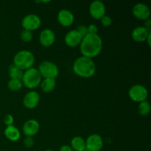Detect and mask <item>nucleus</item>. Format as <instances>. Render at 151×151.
<instances>
[{
	"mask_svg": "<svg viewBox=\"0 0 151 151\" xmlns=\"http://www.w3.org/2000/svg\"><path fill=\"white\" fill-rule=\"evenodd\" d=\"M103 49V41L98 34H88L83 37L80 44V51L84 57L93 58L101 52Z\"/></svg>",
	"mask_w": 151,
	"mask_h": 151,
	"instance_id": "nucleus-1",
	"label": "nucleus"
},
{
	"mask_svg": "<svg viewBox=\"0 0 151 151\" xmlns=\"http://www.w3.org/2000/svg\"><path fill=\"white\" fill-rule=\"evenodd\" d=\"M72 69L78 76L83 78H89L95 74L96 66L92 59L81 56L75 60Z\"/></svg>",
	"mask_w": 151,
	"mask_h": 151,
	"instance_id": "nucleus-2",
	"label": "nucleus"
},
{
	"mask_svg": "<svg viewBox=\"0 0 151 151\" xmlns=\"http://www.w3.org/2000/svg\"><path fill=\"white\" fill-rule=\"evenodd\" d=\"M35 63L33 53L28 50H22L16 53L13 58V64L22 71L32 67Z\"/></svg>",
	"mask_w": 151,
	"mask_h": 151,
	"instance_id": "nucleus-3",
	"label": "nucleus"
},
{
	"mask_svg": "<svg viewBox=\"0 0 151 151\" xmlns=\"http://www.w3.org/2000/svg\"><path fill=\"white\" fill-rule=\"evenodd\" d=\"M41 78L39 71L32 67L24 72L22 82L25 87L29 89H33L41 84Z\"/></svg>",
	"mask_w": 151,
	"mask_h": 151,
	"instance_id": "nucleus-4",
	"label": "nucleus"
},
{
	"mask_svg": "<svg viewBox=\"0 0 151 151\" xmlns=\"http://www.w3.org/2000/svg\"><path fill=\"white\" fill-rule=\"evenodd\" d=\"M38 70L39 71L41 78H44V79L45 78L56 79L59 75V69L57 65L49 60H44L41 62Z\"/></svg>",
	"mask_w": 151,
	"mask_h": 151,
	"instance_id": "nucleus-5",
	"label": "nucleus"
},
{
	"mask_svg": "<svg viewBox=\"0 0 151 151\" xmlns=\"http://www.w3.org/2000/svg\"><path fill=\"white\" fill-rule=\"evenodd\" d=\"M128 95L131 100L136 103H140L147 100L148 91L144 86L137 84L130 88L128 91Z\"/></svg>",
	"mask_w": 151,
	"mask_h": 151,
	"instance_id": "nucleus-6",
	"label": "nucleus"
},
{
	"mask_svg": "<svg viewBox=\"0 0 151 151\" xmlns=\"http://www.w3.org/2000/svg\"><path fill=\"white\" fill-rule=\"evenodd\" d=\"M41 24V19L35 14H28L22 20V26L25 30H36L40 27Z\"/></svg>",
	"mask_w": 151,
	"mask_h": 151,
	"instance_id": "nucleus-7",
	"label": "nucleus"
},
{
	"mask_svg": "<svg viewBox=\"0 0 151 151\" xmlns=\"http://www.w3.org/2000/svg\"><path fill=\"white\" fill-rule=\"evenodd\" d=\"M103 147V141L99 134L88 136L86 141V150L88 151H100Z\"/></svg>",
	"mask_w": 151,
	"mask_h": 151,
	"instance_id": "nucleus-8",
	"label": "nucleus"
},
{
	"mask_svg": "<svg viewBox=\"0 0 151 151\" xmlns=\"http://www.w3.org/2000/svg\"><path fill=\"white\" fill-rule=\"evenodd\" d=\"M89 13L94 19H101L106 15V6L103 1L95 0L89 6Z\"/></svg>",
	"mask_w": 151,
	"mask_h": 151,
	"instance_id": "nucleus-9",
	"label": "nucleus"
},
{
	"mask_svg": "<svg viewBox=\"0 0 151 151\" xmlns=\"http://www.w3.org/2000/svg\"><path fill=\"white\" fill-rule=\"evenodd\" d=\"M134 16L139 20L146 21L150 16V10L147 4L144 3H137L134 6L132 10Z\"/></svg>",
	"mask_w": 151,
	"mask_h": 151,
	"instance_id": "nucleus-10",
	"label": "nucleus"
},
{
	"mask_svg": "<svg viewBox=\"0 0 151 151\" xmlns=\"http://www.w3.org/2000/svg\"><path fill=\"white\" fill-rule=\"evenodd\" d=\"M40 102V96L38 92L30 91L27 93L23 99V105L28 109H33L37 107Z\"/></svg>",
	"mask_w": 151,
	"mask_h": 151,
	"instance_id": "nucleus-11",
	"label": "nucleus"
},
{
	"mask_svg": "<svg viewBox=\"0 0 151 151\" xmlns=\"http://www.w3.org/2000/svg\"><path fill=\"white\" fill-rule=\"evenodd\" d=\"M57 19L61 26L67 27H70L74 23L75 16L70 10L63 9L58 13Z\"/></svg>",
	"mask_w": 151,
	"mask_h": 151,
	"instance_id": "nucleus-12",
	"label": "nucleus"
},
{
	"mask_svg": "<svg viewBox=\"0 0 151 151\" xmlns=\"http://www.w3.org/2000/svg\"><path fill=\"white\" fill-rule=\"evenodd\" d=\"M40 125L39 122L35 119H29L24 122L22 128L24 134L26 137H32L33 136L36 135L39 131Z\"/></svg>",
	"mask_w": 151,
	"mask_h": 151,
	"instance_id": "nucleus-13",
	"label": "nucleus"
},
{
	"mask_svg": "<svg viewBox=\"0 0 151 151\" xmlns=\"http://www.w3.org/2000/svg\"><path fill=\"white\" fill-rule=\"evenodd\" d=\"M39 41L44 47H50L55 41V32L50 29H45L42 30L39 35Z\"/></svg>",
	"mask_w": 151,
	"mask_h": 151,
	"instance_id": "nucleus-14",
	"label": "nucleus"
},
{
	"mask_svg": "<svg viewBox=\"0 0 151 151\" xmlns=\"http://www.w3.org/2000/svg\"><path fill=\"white\" fill-rule=\"evenodd\" d=\"M82 39L83 37L81 36V34L76 29H73V30L69 31L66 34L64 41L68 47H75L81 44Z\"/></svg>",
	"mask_w": 151,
	"mask_h": 151,
	"instance_id": "nucleus-15",
	"label": "nucleus"
},
{
	"mask_svg": "<svg viewBox=\"0 0 151 151\" xmlns=\"http://www.w3.org/2000/svg\"><path fill=\"white\" fill-rule=\"evenodd\" d=\"M150 33V31L147 30L144 27H137L134 28V30L132 31L131 36H132L134 41L142 43L146 41L147 37Z\"/></svg>",
	"mask_w": 151,
	"mask_h": 151,
	"instance_id": "nucleus-16",
	"label": "nucleus"
},
{
	"mask_svg": "<svg viewBox=\"0 0 151 151\" xmlns=\"http://www.w3.org/2000/svg\"><path fill=\"white\" fill-rule=\"evenodd\" d=\"M4 136L7 139L12 142H16L20 139L21 134L19 130L14 125H9L7 126L4 131Z\"/></svg>",
	"mask_w": 151,
	"mask_h": 151,
	"instance_id": "nucleus-17",
	"label": "nucleus"
},
{
	"mask_svg": "<svg viewBox=\"0 0 151 151\" xmlns=\"http://www.w3.org/2000/svg\"><path fill=\"white\" fill-rule=\"evenodd\" d=\"M70 147L73 151H83L86 150V140L81 137H75L71 141Z\"/></svg>",
	"mask_w": 151,
	"mask_h": 151,
	"instance_id": "nucleus-18",
	"label": "nucleus"
},
{
	"mask_svg": "<svg viewBox=\"0 0 151 151\" xmlns=\"http://www.w3.org/2000/svg\"><path fill=\"white\" fill-rule=\"evenodd\" d=\"M41 88L44 92L50 93L55 89L56 86L55 79L51 78H45L41 82Z\"/></svg>",
	"mask_w": 151,
	"mask_h": 151,
	"instance_id": "nucleus-19",
	"label": "nucleus"
},
{
	"mask_svg": "<svg viewBox=\"0 0 151 151\" xmlns=\"http://www.w3.org/2000/svg\"><path fill=\"white\" fill-rule=\"evenodd\" d=\"M24 72L18 68L17 66H15L13 63L10 65L8 68V75L9 78L13 80H19L22 81V77H23Z\"/></svg>",
	"mask_w": 151,
	"mask_h": 151,
	"instance_id": "nucleus-20",
	"label": "nucleus"
},
{
	"mask_svg": "<svg viewBox=\"0 0 151 151\" xmlns=\"http://www.w3.org/2000/svg\"><path fill=\"white\" fill-rule=\"evenodd\" d=\"M22 86H23V83H22V81H19V80L10 79L7 83V87L10 91H19L22 88Z\"/></svg>",
	"mask_w": 151,
	"mask_h": 151,
	"instance_id": "nucleus-21",
	"label": "nucleus"
},
{
	"mask_svg": "<svg viewBox=\"0 0 151 151\" xmlns=\"http://www.w3.org/2000/svg\"><path fill=\"white\" fill-rule=\"evenodd\" d=\"M138 111L142 116H146L150 112V105L147 100L142 102L138 106Z\"/></svg>",
	"mask_w": 151,
	"mask_h": 151,
	"instance_id": "nucleus-22",
	"label": "nucleus"
},
{
	"mask_svg": "<svg viewBox=\"0 0 151 151\" xmlns=\"http://www.w3.org/2000/svg\"><path fill=\"white\" fill-rule=\"evenodd\" d=\"M20 38L24 42H29V41H31V40L32 39V32H31V31L24 29V30L21 32Z\"/></svg>",
	"mask_w": 151,
	"mask_h": 151,
	"instance_id": "nucleus-23",
	"label": "nucleus"
},
{
	"mask_svg": "<svg viewBox=\"0 0 151 151\" xmlns=\"http://www.w3.org/2000/svg\"><path fill=\"white\" fill-rule=\"evenodd\" d=\"M100 22H101L102 25L104 27H110L112 24V19L109 16H106V15H105L100 19Z\"/></svg>",
	"mask_w": 151,
	"mask_h": 151,
	"instance_id": "nucleus-24",
	"label": "nucleus"
},
{
	"mask_svg": "<svg viewBox=\"0 0 151 151\" xmlns=\"http://www.w3.org/2000/svg\"><path fill=\"white\" fill-rule=\"evenodd\" d=\"M76 30L81 34V35L83 38L88 34V28H87L86 26H84V25H80V26H78V27L76 28Z\"/></svg>",
	"mask_w": 151,
	"mask_h": 151,
	"instance_id": "nucleus-25",
	"label": "nucleus"
},
{
	"mask_svg": "<svg viewBox=\"0 0 151 151\" xmlns=\"http://www.w3.org/2000/svg\"><path fill=\"white\" fill-rule=\"evenodd\" d=\"M24 145L27 148H30L33 146L34 145V140L32 139V137H26V138L24 140Z\"/></svg>",
	"mask_w": 151,
	"mask_h": 151,
	"instance_id": "nucleus-26",
	"label": "nucleus"
},
{
	"mask_svg": "<svg viewBox=\"0 0 151 151\" xmlns=\"http://www.w3.org/2000/svg\"><path fill=\"white\" fill-rule=\"evenodd\" d=\"M13 122H14V119H13V116L11 114H7L4 117V122L7 126L13 125Z\"/></svg>",
	"mask_w": 151,
	"mask_h": 151,
	"instance_id": "nucleus-27",
	"label": "nucleus"
},
{
	"mask_svg": "<svg viewBox=\"0 0 151 151\" xmlns=\"http://www.w3.org/2000/svg\"><path fill=\"white\" fill-rule=\"evenodd\" d=\"M87 28H88V34H91V35H95V34H97L98 29H97V27L96 26L95 24L88 25V27H87Z\"/></svg>",
	"mask_w": 151,
	"mask_h": 151,
	"instance_id": "nucleus-28",
	"label": "nucleus"
},
{
	"mask_svg": "<svg viewBox=\"0 0 151 151\" xmlns=\"http://www.w3.org/2000/svg\"><path fill=\"white\" fill-rule=\"evenodd\" d=\"M59 151H73V150H72L70 146L65 145H63L60 147Z\"/></svg>",
	"mask_w": 151,
	"mask_h": 151,
	"instance_id": "nucleus-29",
	"label": "nucleus"
},
{
	"mask_svg": "<svg viewBox=\"0 0 151 151\" xmlns=\"http://www.w3.org/2000/svg\"><path fill=\"white\" fill-rule=\"evenodd\" d=\"M144 27L146 28V29H147L148 31H150V29H151V21L150 20V19H147V20L145 21V22Z\"/></svg>",
	"mask_w": 151,
	"mask_h": 151,
	"instance_id": "nucleus-30",
	"label": "nucleus"
},
{
	"mask_svg": "<svg viewBox=\"0 0 151 151\" xmlns=\"http://www.w3.org/2000/svg\"><path fill=\"white\" fill-rule=\"evenodd\" d=\"M150 35H151V33L148 35V37H147V40H146V41H147V43H148V45L149 46H150Z\"/></svg>",
	"mask_w": 151,
	"mask_h": 151,
	"instance_id": "nucleus-31",
	"label": "nucleus"
},
{
	"mask_svg": "<svg viewBox=\"0 0 151 151\" xmlns=\"http://www.w3.org/2000/svg\"><path fill=\"white\" fill-rule=\"evenodd\" d=\"M44 151H53L52 150H51V149H47V150H44Z\"/></svg>",
	"mask_w": 151,
	"mask_h": 151,
	"instance_id": "nucleus-32",
	"label": "nucleus"
},
{
	"mask_svg": "<svg viewBox=\"0 0 151 151\" xmlns=\"http://www.w3.org/2000/svg\"><path fill=\"white\" fill-rule=\"evenodd\" d=\"M83 151H88V150H84Z\"/></svg>",
	"mask_w": 151,
	"mask_h": 151,
	"instance_id": "nucleus-33",
	"label": "nucleus"
}]
</instances>
